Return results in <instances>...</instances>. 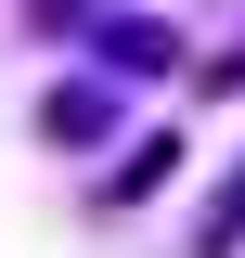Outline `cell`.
<instances>
[{"instance_id":"obj_1","label":"cell","mask_w":245,"mask_h":258,"mask_svg":"<svg viewBox=\"0 0 245 258\" xmlns=\"http://www.w3.org/2000/svg\"><path fill=\"white\" fill-rule=\"evenodd\" d=\"M39 142H52V155H103V142H116V91H103V78H65V91L39 103Z\"/></svg>"},{"instance_id":"obj_2","label":"cell","mask_w":245,"mask_h":258,"mask_svg":"<svg viewBox=\"0 0 245 258\" xmlns=\"http://www.w3.org/2000/svg\"><path fill=\"white\" fill-rule=\"evenodd\" d=\"M103 64H142L155 78V64H181V39L155 26V13H103Z\"/></svg>"},{"instance_id":"obj_3","label":"cell","mask_w":245,"mask_h":258,"mask_svg":"<svg viewBox=\"0 0 245 258\" xmlns=\"http://www.w3.org/2000/svg\"><path fill=\"white\" fill-rule=\"evenodd\" d=\"M168 155H181V142H129V155H116V181H103V207H142V194L168 181Z\"/></svg>"},{"instance_id":"obj_4","label":"cell","mask_w":245,"mask_h":258,"mask_svg":"<svg viewBox=\"0 0 245 258\" xmlns=\"http://www.w3.org/2000/svg\"><path fill=\"white\" fill-rule=\"evenodd\" d=\"M245 245V155H232V181H219V207H207V232H194V258H232Z\"/></svg>"},{"instance_id":"obj_5","label":"cell","mask_w":245,"mask_h":258,"mask_svg":"<svg viewBox=\"0 0 245 258\" xmlns=\"http://www.w3.org/2000/svg\"><path fill=\"white\" fill-rule=\"evenodd\" d=\"M65 13H103V0H65Z\"/></svg>"}]
</instances>
